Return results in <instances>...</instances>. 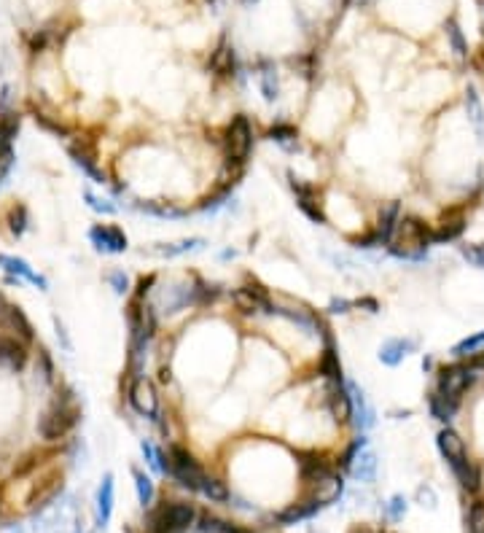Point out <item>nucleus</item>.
<instances>
[{
  "instance_id": "f257e3e1",
  "label": "nucleus",
  "mask_w": 484,
  "mask_h": 533,
  "mask_svg": "<svg viewBox=\"0 0 484 533\" xmlns=\"http://www.w3.org/2000/svg\"><path fill=\"white\" fill-rule=\"evenodd\" d=\"M433 243V232L428 229L420 218H401L399 221V240H390V253L399 259L420 261L425 259L428 245Z\"/></svg>"
},
{
  "instance_id": "f03ea898",
  "label": "nucleus",
  "mask_w": 484,
  "mask_h": 533,
  "mask_svg": "<svg viewBox=\"0 0 484 533\" xmlns=\"http://www.w3.org/2000/svg\"><path fill=\"white\" fill-rule=\"evenodd\" d=\"M194 520H197L194 506L186 504V501H170V504H162L151 512L148 528H151V533H181L188 525H194Z\"/></svg>"
},
{
  "instance_id": "7ed1b4c3",
  "label": "nucleus",
  "mask_w": 484,
  "mask_h": 533,
  "mask_svg": "<svg viewBox=\"0 0 484 533\" xmlns=\"http://www.w3.org/2000/svg\"><path fill=\"white\" fill-rule=\"evenodd\" d=\"M78 415H81V412H78V407L73 402H59L41 418L38 431H41V436L46 442H57V439H62L65 433H71L73 429H75Z\"/></svg>"
},
{
  "instance_id": "20e7f679",
  "label": "nucleus",
  "mask_w": 484,
  "mask_h": 533,
  "mask_svg": "<svg viewBox=\"0 0 484 533\" xmlns=\"http://www.w3.org/2000/svg\"><path fill=\"white\" fill-rule=\"evenodd\" d=\"M224 143H226L229 162L245 164V159H248L250 148H253V127H250L248 116H234V119L229 121Z\"/></svg>"
},
{
  "instance_id": "39448f33",
  "label": "nucleus",
  "mask_w": 484,
  "mask_h": 533,
  "mask_svg": "<svg viewBox=\"0 0 484 533\" xmlns=\"http://www.w3.org/2000/svg\"><path fill=\"white\" fill-rule=\"evenodd\" d=\"M167 463H170V474L188 490H200L202 479H205V472L202 466L194 461V455L183 450V447H170V455H167Z\"/></svg>"
},
{
  "instance_id": "423d86ee",
  "label": "nucleus",
  "mask_w": 484,
  "mask_h": 533,
  "mask_svg": "<svg viewBox=\"0 0 484 533\" xmlns=\"http://www.w3.org/2000/svg\"><path fill=\"white\" fill-rule=\"evenodd\" d=\"M473 380H476V375H473V369H471L468 364L444 366L442 375H439V393L460 402V396L473 385Z\"/></svg>"
},
{
  "instance_id": "0eeeda50",
  "label": "nucleus",
  "mask_w": 484,
  "mask_h": 533,
  "mask_svg": "<svg viewBox=\"0 0 484 533\" xmlns=\"http://www.w3.org/2000/svg\"><path fill=\"white\" fill-rule=\"evenodd\" d=\"M231 299L245 316H274V304L270 302L267 291L261 286H242V289L231 291Z\"/></svg>"
},
{
  "instance_id": "6e6552de",
  "label": "nucleus",
  "mask_w": 484,
  "mask_h": 533,
  "mask_svg": "<svg viewBox=\"0 0 484 533\" xmlns=\"http://www.w3.org/2000/svg\"><path fill=\"white\" fill-rule=\"evenodd\" d=\"M288 181H291V188H294V194H296L301 213L310 218V221H315V224H326V213H323V208H320V202H317V188L310 186V184H304V181L296 178L294 173H288Z\"/></svg>"
},
{
  "instance_id": "1a4fd4ad",
  "label": "nucleus",
  "mask_w": 484,
  "mask_h": 533,
  "mask_svg": "<svg viewBox=\"0 0 484 533\" xmlns=\"http://www.w3.org/2000/svg\"><path fill=\"white\" fill-rule=\"evenodd\" d=\"M129 404L145 415V418H157L159 415V399L154 385L145 380V377H138L132 385H129Z\"/></svg>"
},
{
  "instance_id": "9d476101",
  "label": "nucleus",
  "mask_w": 484,
  "mask_h": 533,
  "mask_svg": "<svg viewBox=\"0 0 484 533\" xmlns=\"http://www.w3.org/2000/svg\"><path fill=\"white\" fill-rule=\"evenodd\" d=\"M89 240L100 253H124L127 251V234L119 227H92L89 229Z\"/></svg>"
},
{
  "instance_id": "9b49d317",
  "label": "nucleus",
  "mask_w": 484,
  "mask_h": 533,
  "mask_svg": "<svg viewBox=\"0 0 484 533\" xmlns=\"http://www.w3.org/2000/svg\"><path fill=\"white\" fill-rule=\"evenodd\" d=\"M344 388H347V393H350V404H353V415H350L353 423H356L361 431H369L371 426H374V409H371L366 393L358 388L353 380H347Z\"/></svg>"
},
{
  "instance_id": "f8f14e48",
  "label": "nucleus",
  "mask_w": 484,
  "mask_h": 533,
  "mask_svg": "<svg viewBox=\"0 0 484 533\" xmlns=\"http://www.w3.org/2000/svg\"><path fill=\"white\" fill-rule=\"evenodd\" d=\"M436 442H439V450H442V455L449 461L452 469H457V466H463V463L468 461V458H466V445H463V439H460L457 431L444 429V431H439Z\"/></svg>"
},
{
  "instance_id": "ddd939ff",
  "label": "nucleus",
  "mask_w": 484,
  "mask_h": 533,
  "mask_svg": "<svg viewBox=\"0 0 484 533\" xmlns=\"http://www.w3.org/2000/svg\"><path fill=\"white\" fill-rule=\"evenodd\" d=\"M0 270H6L8 275H14V277H22V280H28V283H32V286H38L41 291H49V283H46V277L38 273H32L30 270V264L25 259H16V256H6V253H0Z\"/></svg>"
},
{
  "instance_id": "4468645a",
  "label": "nucleus",
  "mask_w": 484,
  "mask_h": 533,
  "mask_svg": "<svg viewBox=\"0 0 484 533\" xmlns=\"http://www.w3.org/2000/svg\"><path fill=\"white\" fill-rule=\"evenodd\" d=\"M71 159H73V164H75L86 178H92L95 184H102V181H105V175H102V170L97 167V162H95V151L86 143L71 145Z\"/></svg>"
},
{
  "instance_id": "2eb2a0df",
  "label": "nucleus",
  "mask_w": 484,
  "mask_h": 533,
  "mask_svg": "<svg viewBox=\"0 0 484 533\" xmlns=\"http://www.w3.org/2000/svg\"><path fill=\"white\" fill-rule=\"evenodd\" d=\"M299 469H301V477L307 479V482H323L328 474H334V469L328 466L326 458H320L317 453H299Z\"/></svg>"
},
{
  "instance_id": "dca6fc26",
  "label": "nucleus",
  "mask_w": 484,
  "mask_h": 533,
  "mask_svg": "<svg viewBox=\"0 0 484 533\" xmlns=\"http://www.w3.org/2000/svg\"><path fill=\"white\" fill-rule=\"evenodd\" d=\"M326 404H328V412L334 415V420H339V423L350 420V415H353V404H350V393L344 388V383H334V385H331V390H328V396H326Z\"/></svg>"
},
{
  "instance_id": "f3484780",
  "label": "nucleus",
  "mask_w": 484,
  "mask_h": 533,
  "mask_svg": "<svg viewBox=\"0 0 484 533\" xmlns=\"http://www.w3.org/2000/svg\"><path fill=\"white\" fill-rule=\"evenodd\" d=\"M28 364V350L16 340H0V366L19 372Z\"/></svg>"
},
{
  "instance_id": "a211bd4d",
  "label": "nucleus",
  "mask_w": 484,
  "mask_h": 533,
  "mask_svg": "<svg viewBox=\"0 0 484 533\" xmlns=\"http://www.w3.org/2000/svg\"><path fill=\"white\" fill-rule=\"evenodd\" d=\"M323 501L320 498H307V501H301V504L291 506L288 512H283V515H277V522L280 525H291V522H301V520H310L315 517L320 509H323Z\"/></svg>"
},
{
  "instance_id": "6ab92c4d",
  "label": "nucleus",
  "mask_w": 484,
  "mask_h": 533,
  "mask_svg": "<svg viewBox=\"0 0 484 533\" xmlns=\"http://www.w3.org/2000/svg\"><path fill=\"white\" fill-rule=\"evenodd\" d=\"M412 350H414L412 340H387V342L380 347V361H382L385 366H399L401 361L406 359Z\"/></svg>"
},
{
  "instance_id": "aec40b11",
  "label": "nucleus",
  "mask_w": 484,
  "mask_h": 533,
  "mask_svg": "<svg viewBox=\"0 0 484 533\" xmlns=\"http://www.w3.org/2000/svg\"><path fill=\"white\" fill-rule=\"evenodd\" d=\"M0 318H3V323H6L11 332L19 334L22 340H32V326H30V321L25 318V313H22L19 307L6 304V307L0 310Z\"/></svg>"
},
{
  "instance_id": "412c9836",
  "label": "nucleus",
  "mask_w": 484,
  "mask_h": 533,
  "mask_svg": "<svg viewBox=\"0 0 484 533\" xmlns=\"http://www.w3.org/2000/svg\"><path fill=\"white\" fill-rule=\"evenodd\" d=\"M399 221H401V205L399 202H390L382 213H380V229H377V234H380L382 245H387L393 240V234L399 229Z\"/></svg>"
},
{
  "instance_id": "4be33fe9",
  "label": "nucleus",
  "mask_w": 484,
  "mask_h": 533,
  "mask_svg": "<svg viewBox=\"0 0 484 533\" xmlns=\"http://www.w3.org/2000/svg\"><path fill=\"white\" fill-rule=\"evenodd\" d=\"M457 399H449V396H442L439 390H433L430 396H428V407H430V415L436 420H442V423H449V420L455 418L457 412Z\"/></svg>"
},
{
  "instance_id": "5701e85b",
  "label": "nucleus",
  "mask_w": 484,
  "mask_h": 533,
  "mask_svg": "<svg viewBox=\"0 0 484 533\" xmlns=\"http://www.w3.org/2000/svg\"><path fill=\"white\" fill-rule=\"evenodd\" d=\"M59 493H62V477H49L46 482H41L38 488L32 490L28 504L35 509V506H46L49 501H54Z\"/></svg>"
},
{
  "instance_id": "b1692460",
  "label": "nucleus",
  "mask_w": 484,
  "mask_h": 533,
  "mask_svg": "<svg viewBox=\"0 0 484 533\" xmlns=\"http://www.w3.org/2000/svg\"><path fill=\"white\" fill-rule=\"evenodd\" d=\"M463 232H466V218L460 216V213H455V216H444L442 229L433 234V243H452V240H457Z\"/></svg>"
},
{
  "instance_id": "393cba45",
  "label": "nucleus",
  "mask_w": 484,
  "mask_h": 533,
  "mask_svg": "<svg viewBox=\"0 0 484 533\" xmlns=\"http://www.w3.org/2000/svg\"><path fill=\"white\" fill-rule=\"evenodd\" d=\"M350 469H353V477L361 479V482H374V477H377V455L366 450L358 458H353Z\"/></svg>"
},
{
  "instance_id": "a878e982",
  "label": "nucleus",
  "mask_w": 484,
  "mask_h": 533,
  "mask_svg": "<svg viewBox=\"0 0 484 533\" xmlns=\"http://www.w3.org/2000/svg\"><path fill=\"white\" fill-rule=\"evenodd\" d=\"M111 512H114V474H105L100 485V493H97V515H100V525H105L111 520Z\"/></svg>"
},
{
  "instance_id": "bb28decb",
  "label": "nucleus",
  "mask_w": 484,
  "mask_h": 533,
  "mask_svg": "<svg viewBox=\"0 0 484 533\" xmlns=\"http://www.w3.org/2000/svg\"><path fill=\"white\" fill-rule=\"evenodd\" d=\"M234 62H237V59H234V49L224 41V44L215 49L213 59H210V68H213L218 76H229V73L234 71Z\"/></svg>"
},
{
  "instance_id": "cd10ccee",
  "label": "nucleus",
  "mask_w": 484,
  "mask_h": 533,
  "mask_svg": "<svg viewBox=\"0 0 484 533\" xmlns=\"http://www.w3.org/2000/svg\"><path fill=\"white\" fill-rule=\"evenodd\" d=\"M320 375H326L331 383H344L342 380V364H339V356L334 353L331 342L323 350V359H320Z\"/></svg>"
},
{
  "instance_id": "c85d7f7f",
  "label": "nucleus",
  "mask_w": 484,
  "mask_h": 533,
  "mask_svg": "<svg viewBox=\"0 0 484 533\" xmlns=\"http://www.w3.org/2000/svg\"><path fill=\"white\" fill-rule=\"evenodd\" d=\"M466 111H468L471 124H473V127H476V132L482 135V132H484V108H482V102H479V95H476V89H473V87L466 89Z\"/></svg>"
},
{
  "instance_id": "c756f323",
  "label": "nucleus",
  "mask_w": 484,
  "mask_h": 533,
  "mask_svg": "<svg viewBox=\"0 0 484 533\" xmlns=\"http://www.w3.org/2000/svg\"><path fill=\"white\" fill-rule=\"evenodd\" d=\"M455 472V477L460 479V485L466 490H471V493H476V490L482 488V474H479V469L473 466V463H463V466H457V469H452Z\"/></svg>"
},
{
  "instance_id": "7c9ffc66",
  "label": "nucleus",
  "mask_w": 484,
  "mask_h": 533,
  "mask_svg": "<svg viewBox=\"0 0 484 533\" xmlns=\"http://www.w3.org/2000/svg\"><path fill=\"white\" fill-rule=\"evenodd\" d=\"M296 138H299V130L294 127V124H274V127H270V140H274L277 145H283V148H294L296 145Z\"/></svg>"
},
{
  "instance_id": "2f4dec72",
  "label": "nucleus",
  "mask_w": 484,
  "mask_h": 533,
  "mask_svg": "<svg viewBox=\"0 0 484 533\" xmlns=\"http://www.w3.org/2000/svg\"><path fill=\"white\" fill-rule=\"evenodd\" d=\"M205 248V240H181V243H172V245H159L157 253L159 256H167V259H172V256H181V253H188V251H202Z\"/></svg>"
},
{
  "instance_id": "473e14b6",
  "label": "nucleus",
  "mask_w": 484,
  "mask_h": 533,
  "mask_svg": "<svg viewBox=\"0 0 484 533\" xmlns=\"http://www.w3.org/2000/svg\"><path fill=\"white\" fill-rule=\"evenodd\" d=\"M258 84H261V95L267 102H274L280 97V84H277V73L272 68H264L261 76H258Z\"/></svg>"
},
{
  "instance_id": "72a5a7b5",
  "label": "nucleus",
  "mask_w": 484,
  "mask_h": 533,
  "mask_svg": "<svg viewBox=\"0 0 484 533\" xmlns=\"http://www.w3.org/2000/svg\"><path fill=\"white\" fill-rule=\"evenodd\" d=\"M200 490L207 496V498H210V501H226V498H229L226 485H224L221 479H213V477H207V474H205V479H202Z\"/></svg>"
},
{
  "instance_id": "f704fd0d",
  "label": "nucleus",
  "mask_w": 484,
  "mask_h": 533,
  "mask_svg": "<svg viewBox=\"0 0 484 533\" xmlns=\"http://www.w3.org/2000/svg\"><path fill=\"white\" fill-rule=\"evenodd\" d=\"M132 477H135V488H138V498H140V504L148 506L151 501H154V482L143 474L140 469H132Z\"/></svg>"
},
{
  "instance_id": "c9c22d12",
  "label": "nucleus",
  "mask_w": 484,
  "mask_h": 533,
  "mask_svg": "<svg viewBox=\"0 0 484 533\" xmlns=\"http://www.w3.org/2000/svg\"><path fill=\"white\" fill-rule=\"evenodd\" d=\"M444 30H447V38H449L452 52L463 59L466 54H468V44H466V38H463V30L457 28V22H447V28H444Z\"/></svg>"
},
{
  "instance_id": "e433bc0d",
  "label": "nucleus",
  "mask_w": 484,
  "mask_h": 533,
  "mask_svg": "<svg viewBox=\"0 0 484 533\" xmlns=\"http://www.w3.org/2000/svg\"><path fill=\"white\" fill-rule=\"evenodd\" d=\"M8 229H11V234H16V237H22V234L28 232V208H25V205H16L14 210L8 213Z\"/></svg>"
},
{
  "instance_id": "4c0bfd02",
  "label": "nucleus",
  "mask_w": 484,
  "mask_h": 533,
  "mask_svg": "<svg viewBox=\"0 0 484 533\" xmlns=\"http://www.w3.org/2000/svg\"><path fill=\"white\" fill-rule=\"evenodd\" d=\"M482 345H484V332H476V334H471V337H466V340H460V342L452 347V353H455V356H468V353L482 350Z\"/></svg>"
},
{
  "instance_id": "58836bf2",
  "label": "nucleus",
  "mask_w": 484,
  "mask_h": 533,
  "mask_svg": "<svg viewBox=\"0 0 484 533\" xmlns=\"http://www.w3.org/2000/svg\"><path fill=\"white\" fill-rule=\"evenodd\" d=\"M143 213H148V216H157V218H181L183 213L181 210H175V208H170V205H162V202H145V205H138Z\"/></svg>"
},
{
  "instance_id": "ea45409f",
  "label": "nucleus",
  "mask_w": 484,
  "mask_h": 533,
  "mask_svg": "<svg viewBox=\"0 0 484 533\" xmlns=\"http://www.w3.org/2000/svg\"><path fill=\"white\" fill-rule=\"evenodd\" d=\"M35 124L43 127L46 132H52V135H57V138H68V135H71V130H68L65 124H59V121H54L52 116H46V114H35Z\"/></svg>"
},
{
  "instance_id": "a19ab883",
  "label": "nucleus",
  "mask_w": 484,
  "mask_h": 533,
  "mask_svg": "<svg viewBox=\"0 0 484 533\" xmlns=\"http://www.w3.org/2000/svg\"><path fill=\"white\" fill-rule=\"evenodd\" d=\"M468 531H471V533H484V504H482V501L471 504V512H468Z\"/></svg>"
},
{
  "instance_id": "79ce46f5",
  "label": "nucleus",
  "mask_w": 484,
  "mask_h": 533,
  "mask_svg": "<svg viewBox=\"0 0 484 533\" xmlns=\"http://www.w3.org/2000/svg\"><path fill=\"white\" fill-rule=\"evenodd\" d=\"M84 200L86 205L95 210V213H105V216H114L116 213V205H111L108 200H100V197H95L92 191H84Z\"/></svg>"
},
{
  "instance_id": "37998d69",
  "label": "nucleus",
  "mask_w": 484,
  "mask_h": 533,
  "mask_svg": "<svg viewBox=\"0 0 484 533\" xmlns=\"http://www.w3.org/2000/svg\"><path fill=\"white\" fill-rule=\"evenodd\" d=\"M463 256L468 259V264L484 270V245H463Z\"/></svg>"
},
{
  "instance_id": "c03bdc74",
  "label": "nucleus",
  "mask_w": 484,
  "mask_h": 533,
  "mask_svg": "<svg viewBox=\"0 0 484 533\" xmlns=\"http://www.w3.org/2000/svg\"><path fill=\"white\" fill-rule=\"evenodd\" d=\"M108 283H111V289L116 291V294H127L129 291V277L121 270H114V273L108 275Z\"/></svg>"
},
{
  "instance_id": "a18cd8bd",
  "label": "nucleus",
  "mask_w": 484,
  "mask_h": 533,
  "mask_svg": "<svg viewBox=\"0 0 484 533\" xmlns=\"http://www.w3.org/2000/svg\"><path fill=\"white\" fill-rule=\"evenodd\" d=\"M387 515L393 520L404 517V515H406V498H404V496H393L390 504H387Z\"/></svg>"
},
{
  "instance_id": "49530a36",
  "label": "nucleus",
  "mask_w": 484,
  "mask_h": 533,
  "mask_svg": "<svg viewBox=\"0 0 484 533\" xmlns=\"http://www.w3.org/2000/svg\"><path fill=\"white\" fill-rule=\"evenodd\" d=\"M11 100H14V87H3V92H0V114H8V111H14L11 108Z\"/></svg>"
},
{
  "instance_id": "de8ad7c7",
  "label": "nucleus",
  "mask_w": 484,
  "mask_h": 533,
  "mask_svg": "<svg viewBox=\"0 0 484 533\" xmlns=\"http://www.w3.org/2000/svg\"><path fill=\"white\" fill-rule=\"evenodd\" d=\"M54 329H57V340L62 342V347L71 353L73 350V345H71V337H68V332H65V323L59 321V318H54Z\"/></svg>"
},
{
  "instance_id": "09e8293b",
  "label": "nucleus",
  "mask_w": 484,
  "mask_h": 533,
  "mask_svg": "<svg viewBox=\"0 0 484 533\" xmlns=\"http://www.w3.org/2000/svg\"><path fill=\"white\" fill-rule=\"evenodd\" d=\"M350 307H356V302H350V299H331L328 304L331 313H350Z\"/></svg>"
},
{
  "instance_id": "8fccbe9b",
  "label": "nucleus",
  "mask_w": 484,
  "mask_h": 533,
  "mask_svg": "<svg viewBox=\"0 0 484 533\" xmlns=\"http://www.w3.org/2000/svg\"><path fill=\"white\" fill-rule=\"evenodd\" d=\"M140 450H143V455H145V461H148V463H151V466H154V469H157V450H154V445L143 439Z\"/></svg>"
},
{
  "instance_id": "3c124183",
  "label": "nucleus",
  "mask_w": 484,
  "mask_h": 533,
  "mask_svg": "<svg viewBox=\"0 0 484 533\" xmlns=\"http://www.w3.org/2000/svg\"><path fill=\"white\" fill-rule=\"evenodd\" d=\"M356 307H366L369 313H377V310H380V304L374 302V299H358Z\"/></svg>"
},
{
  "instance_id": "603ef678",
  "label": "nucleus",
  "mask_w": 484,
  "mask_h": 533,
  "mask_svg": "<svg viewBox=\"0 0 484 533\" xmlns=\"http://www.w3.org/2000/svg\"><path fill=\"white\" fill-rule=\"evenodd\" d=\"M468 366H476V369H484V350H476L473 359H471Z\"/></svg>"
},
{
  "instance_id": "864d4df0",
  "label": "nucleus",
  "mask_w": 484,
  "mask_h": 533,
  "mask_svg": "<svg viewBox=\"0 0 484 533\" xmlns=\"http://www.w3.org/2000/svg\"><path fill=\"white\" fill-rule=\"evenodd\" d=\"M353 3H356V6H361V8H366V6H371L374 0H353Z\"/></svg>"
},
{
  "instance_id": "5fc2aeb1",
  "label": "nucleus",
  "mask_w": 484,
  "mask_h": 533,
  "mask_svg": "<svg viewBox=\"0 0 484 533\" xmlns=\"http://www.w3.org/2000/svg\"><path fill=\"white\" fill-rule=\"evenodd\" d=\"M162 383H170V369H162Z\"/></svg>"
},
{
  "instance_id": "6e6d98bb",
  "label": "nucleus",
  "mask_w": 484,
  "mask_h": 533,
  "mask_svg": "<svg viewBox=\"0 0 484 533\" xmlns=\"http://www.w3.org/2000/svg\"><path fill=\"white\" fill-rule=\"evenodd\" d=\"M242 3H245V6H256L258 0H242Z\"/></svg>"
},
{
  "instance_id": "4d7b16f0",
  "label": "nucleus",
  "mask_w": 484,
  "mask_h": 533,
  "mask_svg": "<svg viewBox=\"0 0 484 533\" xmlns=\"http://www.w3.org/2000/svg\"><path fill=\"white\" fill-rule=\"evenodd\" d=\"M210 3H213V6H218V3H221V0H210Z\"/></svg>"
}]
</instances>
